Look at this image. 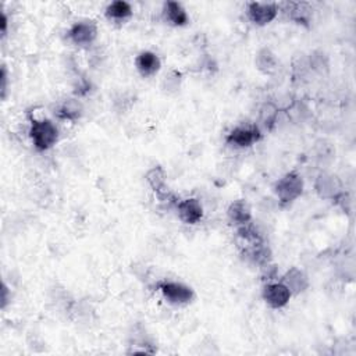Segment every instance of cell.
<instances>
[{"label": "cell", "instance_id": "cb8c5ba5", "mask_svg": "<svg viewBox=\"0 0 356 356\" xmlns=\"http://www.w3.org/2000/svg\"><path fill=\"white\" fill-rule=\"evenodd\" d=\"M277 116H278V109L273 103H264L259 113V121L267 129H271L273 125L275 124Z\"/></svg>", "mask_w": 356, "mask_h": 356}, {"label": "cell", "instance_id": "d4e9b609", "mask_svg": "<svg viewBox=\"0 0 356 356\" xmlns=\"http://www.w3.org/2000/svg\"><path fill=\"white\" fill-rule=\"evenodd\" d=\"M0 81H2V85H0V95H2V99L5 101L8 96V88H9V73L5 64L2 65V76H0Z\"/></svg>", "mask_w": 356, "mask_h": 356}, {"label": "cell", "instance_id": "9c48e42d", "mask_svg": "<svg viewBox=\"0 0 356 356\" xmlns=\"http://www.w3.org/2000/svg\"><path fill=\"white\" fill-rule=\"evenodd\" d=\"M177 218L187 226H195L203 219V206L198 198H185L176 202Z\"/></svg>", "mask_w": 356, "mask_h": 356}, {"label": "cell", "instance_id": "ffe728a7", "mask_svg": "<svg viewBox=\"0 0 356 356\" xmlns=\"http://www.w3.org/2000/svg\"><path fill=\"white\" fill-rule=\"evenodd\" d=\"M335 159V148L327 139H319L313 145V160L319 166H330Z\"/></svg>", "mask_w": 356, "mask_h": 356}, {"label": "cell", "instance_id": "7c38bea8", "mask_svg": "<svg viewBox=\"0 0 356 356\" xmlns=\"http://www.w3.org/2000/svg\"><path fill=\"white\" fill-rule=\"evenodd\" d=\"M241 258L252 266L256 267H263L267 263L273 262V252L271 249L264 244V241L252 244V245H245L241 248Z\"/></svg>", "mask_w": 356, "mask_h": 356}, {"label": "cell", "instance_id": "d6986e66", "mask_svg": "<svg viewBox=\"0 0 356 356\" xmlns=\"http://www.w3.org/2000/svg\"><path fill=\"white\" fill-rule=\"evenodd\" d=\"M278 64L280 61L277 54L267 46L259 49L258 53L255 54V65L258 71H260V73L264 76L274 74L278 68Z\"/></svg>", "mask_w": 356, "mask_h": 356}, {"label": "cell", "instance_id": "9a60e30c", "mask_svg": "<svg viewBox=\"0 0 356 356\" xmlns=\"http://www.w3.org/2000/svg\"><path fill=\"white\" fill-rule=\"evenodd\" d=\"M145 180L151 189L156 193L159 200L166 202L171 200L170 198V191L167 188V173L162 166H154L148 170Z\"/></svg>", "mask_w": 356, "mask_h": 356}, {"label": "cell", "instance_id": "3957f363", "mask_svg": "<svg viewBox=\"0 0 356 356\" xmlns=\"http://www.w3.org/2000/svg\"><path fill=\"white\" fill-rule=\"evenodd\" d=\"M156 287L163 300L173 306H187L195 300L193 289L181 281L163 280L158 282Z\"/></svg>", "mask_w": 356, "mask_h": 356}, {"label": "cell", "instance_id": "2e32d148", "mask_svg": "<svg viewBox=\"0 0 356 356\" xmlns=\"http://www.w3.org/2000/svg\"><path fill=\"white\" fill-rule=\"evenodd\" d=\"M227 219L237 229L252 222V207L245 199H237L227 207Z\"/></svg>", "mask_w": 356, "mask_h": 356}, {"label": "cell", "instance_id": "6da1fadb", "mask_svg": "<svg viewBox=\"0 0 356 356\" xmlns=\"http://www.w3.org/2000/svg\"><path fill=\"white\" fill-rule=\"evenodd\" d=\"M304 189H305L304 177L297 170L286 173L273 184V192L275 195V199L282 206L291 205L297 199H300L304 193Z\"/></svg>", "mask_w": 356, "mask_h": 356}, {"label": "cell", "instance_id": "4316f807", "mask_svg": "<svg viewBox=\"0 0 356 356\" xmlns=\"http://www.w3.org/2000/svg\"><path fill=\"white\" fill-rule=\"evenodd\" d=\"M0 30H2V36L5 38L9 31V17L5 12L2 13V20H0Z\"/></svg>", "mask_w": 356, "mask_h": 356}, {"label": "cell", "instance_id": "44dd1931", "mask_svg": "<svg viewBox=\"0 0 356 356\" xmlns=\"http://www.w3.org/2000/svg\"><path fill=\"white\" fill-rule=\"evenodd\" d=\"M235 235L241 241L242 247L258 244V242L263 241V237H262L260 231L258 230V227L252 222L248 223V224L237 227L235 229Z\"/></svg>", "mask_w": 356, "mask_h": 356}, {"label": "cell", "instance_id": "5b68a950", "mask_svg": "<svg viewBox=\"0 0 356 356\" xmlns=\"http://www.w3.org/2000/svg\"><path fill=\"white\" fill-rule=\"evenodd\" d=\"M262 298L269 308L282 309L290 304L293 294L281 280L280 281L273 280V281H266L263 284Z\"/></svg>", "mask_w": 356, "mask_h": 356}, {"label": "cell", "instance_id": "7a4b0ae2", "mask_svg": "<svg viewBox=\"0 0 356 356\" xmlns=\"http://www.w3.org/2000/svg\"><path fill=\"white\" fill-rule=\"evenodd\" d=\"M28 135L38 152H46L57 144L59 128L49 118H34L31 120Z\"/></svg>", "mask_w": 356, "mask_h": 356}, {"label": "cell", "instance_id": "484cf974", "mask_svg": "<svg viewBox=\"0 0 356 356\" xmlns=\"http://www.w3.org/2000/svg\"><path fill=\"white\" fill-rule=\"evenodd\" d=\"M2 293H3V294H2V308L6 309L8 305L12 302V294L9 295V293H12V290H9L6 282L3 284V291H2Z\"/></svg>", "mask_w": 356, "mask_h": 356}, {"label": "cell", "instance_id": "8992f818", "mask_svg": "<svg viewBox=\"0 0 356 356\" xmlns=\"http://www.w3.org/2000/svg\"><path fill=\"white\" fill-rule=\"evenodd\" d=\"M98 35V24L92 20H80L67 31V39L78 48H90L96 42Z\"/></svg>", "mask_w": 356, "mask_h": 356}, {"label": "cell", "instance_id": "277c9868", "mask_svg": "<svg viewBox=\"0 0 356 356\" xmlns=\"http://www.w3.org/2000/svg\"><path fill=\"white\" fill-rule=\"evenodd\" d=\"M262 138V131L256 124H241L234 127L226 136L227 147L233 149H247L253 147Z\"/></svg>", "mask_w": 356, "mask_h": 356}, {"label": "cell", "instance_id": "7402d4cb", "mask_svg": "<svg viewBox=\"0 0 356 356\" xmlns=\"http://www.w3.org/2000/svg\"><path fill=\"white\" fill-rule=\"evenodd\" d=\"M306 59H308V64H309L311 71H316V73L323 74L330 68L328 56L323 50H315Z\"/></svg>", "mask_w": 356, "mask_h": 356}, {"label": "cell", "instance_id": "5bb4252c", "mask_svg": "<svg viewBox=\"0 0 356 356\" xmlns=\"http://www.w3.org/2000/svg\"><path fill=\"white\" fill-rule=\"evenodd\" d=\"M163 21L174 28L187 27L191 21L187 9L180 2H166L162 8Z\"/></svg>", "mask_w": 356, "mask_h": 356}, {"label": "cell", "instance_id": "30bf717a", "mask_svg": "<svg viewBox=\"0 0 356 356\" xmlns=\"http://www.w3.org/2000/svg\"><path fill=\"white\" fill-rule=\"evenodd\" d=\"M280 12L287 16L293 23L309 28L313 20V8L309 2H286L278 5Z\"/></svg>", "mask_w": 356, "mask_h": 356}, {"label": "cell", "instance_id": "603a6c76", "mask_svg": "<svg viewBox=\"0 0 356 356\" xmlns=\"http://www.w3.org/2000/svg\"><path fill=\"white\" fill-rule=\"evenodd\" d=\"M181 84H182V74L177 70H171L163 78L162 90H163V92L171 95V94H176L180 91Z\"/></svg>", "mask_w": 356, "mask_h": 356}, {"label": "cell", "instance_id": "ac0fdd59", "mask_svg": "<svg viewBox=\"0 0 356 356\" xmlns=\"http://www.w3.org/2000/svg\"><path fill=\"white\" fill-rule=\"evenodd\" d=\"M83 113H84V107L77 98L61 102L54 110V114L59 120L68 121V123L78 121L83 117Z\"/></svg>", "mask_w": 356, "mask_h": 356}, {"label": "cell", "instance_id": "8fae6325", "mask_svg": "<svg viewBox=\"0 0 356 356\" xmlns=\"http://www.w3.org/2000/svg\"><path fill=\"white\" fill-rule=\"evenodd\" d=\"M135 68L138 71V74L144 78H151L155 77L160 68H162V60L158 53L152 50H142L135 56L134 60Z\"/></svg>", "mask_w": 356, "mask_h": 356}, {"label": "cell", "instance_id": "4fadbf2b", "mask_svg": "<svg viewBox=\"0 0 356 356\" xmlns=\"http://www.w3.org/2000/svg\"><path fill=\"white\" fill-rule=\"evenodd\" d=\"M281 281L294 295H301L311 287L309 275L300 267H291L281 275Z\"/></svg>", "mask_w": 356, "mask_h": 356}, {"label": "cell", "instance_id": "ba28073f", "mask_svg": "<svg viewBox=\"0 0 356 356\" xmlns=\"http://www.w3.org/2000/svg\"><path fill=\"white\" fill-rule=\"evenodd\" d=\"M280 13V8L273 2H251L247 5V17L256 27L271 24Z\"/></svg>", "mask_w": 356, "mask_h": 356}, {"label": "cell", "instance_id": "52a82bcc", "mask_svg": "<svg viewBox=\"0 0 356 356\" xmlns=\"http://www.w3.org/2000/svg\"><path fill=\"white\" fill-rule=\"evenodd\" d=\"M315 192L320 199L324 200H335L342 192H344V184L341 181V178L327 170H322L316 178H315V184H313Z\"/></svg>", "mask_w": 356, "mask_h": 356}, {"label": "cell", "instance_id": "e0dca14e", "mask_svg": "<svg viewBox=\"0 0 356 356\" xmlns=\"http://www.w3.org/2000/svg\"><path fill=\"white\" fill-rule=\"evenodd\" d=\"M134 16V9L124 0H116L106 6L105 17L114 24H124Z\"/></svg>", "mask_w": 356, "mask_h": 356}]
</instances>
